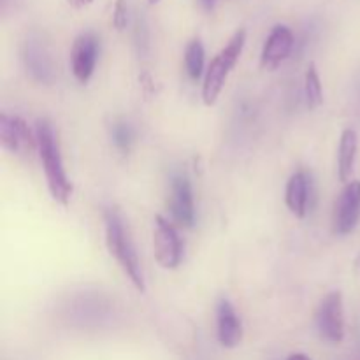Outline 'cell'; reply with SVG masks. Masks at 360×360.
Returning a JSON list of instances; mask_svg holds the SVG:
<instances>
[{"label":"cell","instance_id":"9","mask_svg":"<svg viewBox=\"0 0 360 360\" xmlns=\"http://www.w3.org/2000/svg\"><path fill=\"white\" fill-rule=\"evenodd\" d=\"M169 211L172 220L181 227H192L195 221V202H193V190L188 176H174L169 195Z\"/></svg>","mask_w":360,"mask_h":360},{"label":"cell","instance_id":"22","mask_svg":"<svg viewBox=\"0 0 360 360\" xmlns=\"http://www.w3.org/2000/svg\"><path fill=\"white\" fill-rule=\"evenodd\" d=\"M148 2H150L151 6H155V4H158V2H160V0H148Z\"/></svg>","mask_w":360,"mask_h":360},{"label":"cell","instance_id":"5","mask_svg":"<svg viewBox=\"0 0 360 360\" xmlns=\"http://www.w3.org/2000/svg\"><path fill=\"white\" fill-rule=\"evenodd\" d=\"M316 326L320 336L329 343H341L345 340V309L341 292H329L322 299L316 313Z\"/></svg>","mask_w":360,"mask_h":360},{"label":"cell","instance_id":"11","mask_svg":"<svg viewBox=\"0 0 360 360\" xmlns=\"http://www.w3.org/2000/svg\"><path fill=\"white\" fill-rule=\"evenodd\" d=\"M243 322L236 313L234 306L227 299H220L217 306V338L224 348L239 347L243 341Z\"/></svg>","mask_w":360,"mask_h":360},{"label":"cell","instance_id":"19","mask_svg":"<svg viewBox=\"0 0 360 360\" xmlns=\"http://www.w3.org/2000/svg\"><path fill=\"white\" fill-rule=\"evenodd\" d=\"M67 2L74 7H84V6H88V4L94 2V0H67Z\"/></svg>","mask_w":360,"mask_h":360},{"label":"cell","instance_id":"1","mask_svg":"<svg viewBox=\"0 0 360 360\" xmlns=\"http://www.w3.org/2000/svg\"><path fill=\"white\" fill-rule=\"evenodd\" d=\"M35 136H37V151L42 162V169H44L49 193L60 206H69L70 195H72V183L69 181V176L65 172L55 129L48 120H37Z\"/></svg>","mask_w":360,"mask_h":360},{"label":"cell","instance_id":"8","mask_svg":"<svg viewBox=\"0 0 360 360\" xmlns=\"http://www.w3.org/2000/svg\"><path fill=\"white\" fill-rule=\"evenodd\" d=\"M98 58V39L91 32L81 34L70 49V70L77 83L86 84L95 72Z\"/></svg>","mask_w":360,"mask_h":360},{"label":"cell","instance_id":"2","mask_svg":"<svg viewBox=\"0 0 360 360\" xmlns=\"http://www.w3.org/2000/svg\"><path fill=\"white\" fill-rule=\"evenodd\" d=\"M104 224L105 245H108L109 253L115 257L118 266L122 267L123 273L129 276L130 283L136 287V290L144 294V292H146V281H144L143 267H141L139 257H137L136 248H134L132 245V239H130L129 231L125 229V224H123L118 211H105Z\"/></svg>","mask_w":360,"mask_h":360},{"label":"cell","instance_id":"16","mask_svg":"<svg viewBox=\"0 0 360 360\" xmlns=\"http://www.w3.org/2000/svg\"><path fill=\"white\" fill-rule=\"evenodd\" d=\"M304 94H306V102L311 109L319 108L323 101V88L322 81H320L319 70H316L315 63H309L308 70H306L304 76Z\"/></svg>","mask_w":360,"mask_h":360},{"label":"cell","instance_id":"4","mask_svg":"<svg viewBox=\"0 0 360 360\" xmlns=\"http://www.w3.org/2000/svg\"><path fill=\"white\" fill-rule=\"evenodd\" d=\"M155 259L164 269H176L183 259V245L174 225L169 224L160 214L155 217L153 227Z\"/></svg>","mask_w":360,"mask_h":360},{"label":"cell","instance_id":"12","mask_svg":"<svg viewBox=\"0 0 360 360\" xmlns=\"http://www.w3.org/2000/svg\"><path fill=\"white\" fill-rule=\"evenodd\" d=\"M292 48H294V34H292V30L285 25H276L271 30L266 44H264L260 63H262L264 69H276L278 65H281L288 58Z\"/></svg>","mask_w":360,"mask_h":360},{"label":"cell","instance_id":"14","mask_svg":"<svg viewBox=\"0 0 360 360\" xmlns=\"http://www.w3.org/2000/svg\"><path fill=\"white\" fill-rule=\"evenodd\" d=\"M359 137L354 129L343 130L340 139V150H338V176L340 181L350 183L352 174L355 169V158H357Z\"/></svg>","mask_w":360,"mask_h":360},{"label":"cell","instance_id":"17","mask_svg":"<svg viewBox=\"0 0 360 360\" xmlns=\"http://www.w3.org/2000/svg\"><path fill=\"white\" fill-rule=\"evenodd\" d=\"M111 137L115 141L116 148L123 153H129L134 143V130L129 123L116 122L111 129Z\"/></svg>","mask_w":360,"mask_h":360},{"label":"cell","instance_id":"3","mask_svg":"<svg viewBox=\"0 0 360 360\" xmlns=\"http://www.w3.org/2000/svg\"><path fill=\"white\" fill-rule=\"evenodd\" d=\"M246 42V30L236 32L234 37L227 42L224 49L211 60L207 65L206 74H204L202 83V101L207 108L217 104L218 97H220L221 90L225 86L229 74L232 72L234 65L238 63L239 56H241L243 48Z\"/></svg>","mask_w":360,"mask_h":360},{"label":"cell","instance_id":"15","mask_svg":"<svg viewBox=\"0 0 360 360\" xmlns=\"http://www.w3.org/2000/svg\"><path fill=\"white\" fill-rule=\"evenodd\" d=\"M204 65H206V51L199 39H193L185 49V69L190 79L197 81L204 74Z\"/></svg>","mask_w":360,"mask_h":360},{"label":"cell","instance_id":"10","mask_svg":"<svg viewBox=\"0 0 360 360\" xmlns=\"http://www.w3.org/2000/svg\"><path fill=\"white\" fill-rule=\"evenodd\" d=\"M23 62L27 67V72L39 83H51L55 77L53 69V60L48 48L39 37H30L25 41L23 46Z\"/></svg>","mask_w":360,"mask_h":360},{"label":"cell","instance_id":"13","mask_svg":"<svg viewBox=\"0 0 360 360\" xmlns=\"http://www.w3.org/2000/svg\"><path fill=\"white\" fill-rule=\"evenodd\" d=\"M309 195H311V181L306 172H295L290 176L285 190V202L290 213L297 218L308 214Z\"/></svg>","mask_w":360,"mask_h":360},{"label":"cell","instance_id":"6","mask_svg":"<svg viewBox=\"0 0 360 360\" xmlns=\"http://www.w3.org/2000/svg\"><path fill=\"white\" fill-rule=\"evenodd\" d=\"M0 143L4 150L16 155H30L37 150V136L30 132L27 122L7 112L0 115Z\"/></svg>","mask_w":360,"mask_h":360},{"label":"cell","instance_id":"20","mask_svg":"<svg viewBox=\"0 0 360 360\" xmlns=\"http://www.w3.org/2000/svg\"><path fill=\"white\" fill-rule=\"evenodd\" d=\"M287 360H311V359H309L308 355H304V354H292Z\"/></svg>","mask_w":360,"mask_h":360},{"label":"cell","instance_id":"18","mask_svg":"<svg viewBox=\"0 0 360 360\" xmlns=\"http://www.w3.org/2000/svg\"><path fill=\"white\" fill-rule=\"evenodd\" d=\"M129 23V14H127V0H116L115 11H112V25L116 30H123Z\"/></svg>","mask_w":360,"mask_h":360},{"label":"cell","instance_id":"7","mask_svg":"<svg viewBox=\"0 0 360 360\" xmlns=\"http://www.w3.org/2000/svg\"><path fill=\"white\" fill-rule=\"evenodd\" d=\"M360 220V181L347 183L336 200L333 217V229L336 236H348L355 231Z\"/></svg>","mask_w":360,"mask_h":360},{"label":"cell","instance_id":"21","mask_svg":"<svg viewBox=\"0 0 360 360\" xmlns=\"http://www.w3.org/2000/svg\"><path fill=\"white\" fill-rule=\"evenodd\" d=\"M200 2H202V6L206 7V9H213V6L217 0H200Z\"/></svg>","mask_w":360,"mask_h":360}]
</instances>
